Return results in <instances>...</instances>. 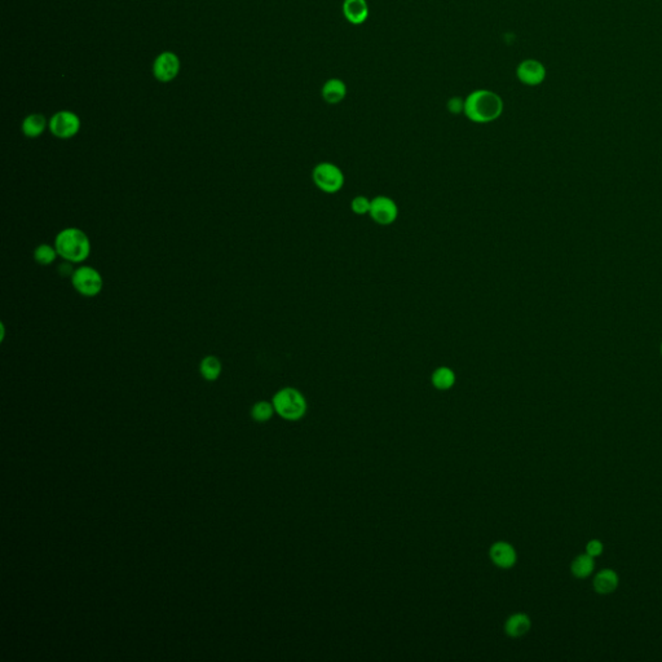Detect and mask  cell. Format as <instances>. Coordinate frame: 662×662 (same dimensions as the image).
I'll use <instances>...</instances> for the list:
<instances>
[{"mask_svg": "<svg viewBox=\"0 0 662 662\" xmlns=\"http://www.w3.org/2000/svg\"><path fill=\"white\" fill-rule=\"evenodd\" d=\"M505 103L502 97L491 89H475L465 99L466 117L479 124L497 121L503 114Z\"/></svg>", "mask_w": 662, "mask_h": 662, "instance_id": "1", "label": "cell"}, {"mask_svg": "<svg viewBox=\"0 0 662 662\" xmlns=\"http://www.w3.org/2000/svg\"><path fill=\"white\" fill-rule=\"evenodd\" d=\"M55 247L60 258L69 263H83L91 254V241L79 228H65L57 233Z\"/></svg>", "mask_w": 662, "mask_h": 662, "instance_id": "2", "label": "cell"}, {"mask_svg": "<svg viewBox=\"0 0 662 662\" xmlns=\"http://www.w3.org/2000/svg\"><path fill=\"white\" fill-rule=\"evenodd\" d=\"M275 413L286 421H299L307 413V400L299 389L285 387L272 400Z\"/></svg>", "mask_w": 662, "mask_h": 662, "instance_id": "3", "label": "cell"}, {"mask_svg": "<svg viewBox=\"0 0 662 662\" xmlns=\"http://www.w3.org/2000/svg\"><path fill=\"white\" fill-rule=\"evenodd\" d=\"M312 181L321 192L336 194L343 189L345 176L342 168L331 162H319L312 170Z\"/></svg>", "mask_w": 662, "mask_h": 662, "instance_id": "4", "label": "cell"}, {"mask_svg": "<svg viewBox=\"0 0 662 662\" xmlns=\"http://www.w3.org/2000/svg\"><path fill=\"white\" fill-rule=\"evenodd\" d=\"M71 285L82 296L95 298L103 292V278L96 268L80 266L71 273Z\"/></svg>", "mask_w": 662, "mask_h": 662, "instance_id": "5", "label": "cell"}, {"mask_svg": "<svg viewBox=\"0 0 662 662\" xmlns=\"http://www.w3.org/2000/svg\"><path fill=\"white\" fill-rule=\"evenodd\" d=\"M369 215L378 225H392L398 217V206L392 198L378 196L371 199Z\"/></svg>", "mask_w": 662, "mask_h": 662, "instance_id": "6", "label": "cell"}, {"mask_svg": "<svg viewBox=\"0 0 662 662\" xmlns=\"http://www.w3.org/2000/svg\"><path fill=\"white\" fill-rule=\"evenodd\" d=\"M48 126L56 138H70L79 132L80 120L74 113L59 112L52 117Z\"/></svg>", "mask_w": 662, "mask_h": 662, "instance_id": "7", "label": "cell"}, {"mask_svg": "<svg viewBox=\"0 0 662 662\" xmlns=\"http://www.w3.org/2000/svg\"><path fill=\"white\" fill-rule=\"evenodd\" d=\"M547 71L541 61L528 59L521 61L516 68V77L524 86L537 87L546 79Z\"/></svg>", "mask_w": 662, "mask_h": 662, "instance_id": "8", "label": "cell"}, {"mask_svg": "<svg viewBox=\"0 0 662 662\" xmlns=\"http://www.w3.org/2000/svg\"><path fill=\"white\" fill-rule=\"evenodd\" d=\"M180 68L179 59L172 52L161 53L154 61L153 73L155 78L161 82H170L178 75Z\"/></svg>", "mask_w": 662, "mask_h": 662, "instance_id": "9", "label": "cell"}, {"mask_svg": "<svg viewBox=\"0 0 662 662\" xmlns=\"http://www.w3.org/2000/svg\"><path fill=\"white\" fill-rule=\"evenodd\" d=\"M489 558L493 564L501 569H510L517 561V552L508 542L498 541L493 543L489 549Z\"/></svg>", "mask_w": 662, "mask_h": 662, "instance_id": "10", "label": "cell"}, {"mask_svg": "<svg viewBox=\"0 0 662 662\" xmlns=\"http://www.w3.org/2000/svg\"><path fill=\"white\" fill-rule=\"evenodd\" d=\"M343 16L352 25H362L369 18V4L366 0H344Z\"/></svg>", "mask_w": 662, "mask_h": 662, "instance_id": "11", "label": "cell"}, {"mask_svg": "<svg viewBox=\"0 0 662 662\" xmlns=\"http://www.w3.org/2000/svg\"><path fill=\"white\" fill-rule=\"evenodd\" d=\"M619 585V577L616 570L604 568L593 577V586L595 593L599 595L613 593Z\"/></svg>", "mask_w": 662, "mask_h": 662, "instance_id": "12", "label": "cell"}, {"mask_svg": "<svg viewBox=\"0 0 662 662\" xmlns=\"http://www.w3.org/2000/svg\"><path fill=\"white\" fill-rule=\"evenodd\" d=\"M347 92H348L347 85L339 78L327 79L321 88L322 100L329 105H338L342 103L347 97Z\"/></svg>", "mask_w": 662, "mask_h": 662, "instance_id": "13", "label": "cell"}, {"mask_svg": "<svg viewBox=\"0 0 662 662\" xmlns=\"http://www.w3.org/2000/svg\"><path fill=\"white\" fill-rule=\"evenodd\" d=\"M532 628V619L523 612L511 614L505 622V633L510 638H521L526 635Z\"/></svg>", "mask_w": 662, "mask_h": 662, "instance_id": "14", "label": "cell"}, {"mask_svg": "<svg viewBox=\"0 0 662 662\" xmlns=\"http://www.w3.org/2000/svg\"><path fill=\"white\" fill-rule=\"evenodd\" d=\"M456 377L454 370L447 368V366H440L438 369L433 370L431 375V383L432 386L439 389V391H449L450 388L454 387L456 384Z\"/></svg>", "mask_w": 662, "mask_h": 662, "instance_id": "15", "label": "cell"}, {"mask_svg": "<svg viewBox=\"0 0 662 662\" xmlns=\"http://www.w3.org/2000/svg\"><path fill=\"white\" fill-rule=\"evenodd\" d=\"M593 569H595V558L590 556L586 552L577 555L570 564V572L573 577H576L578 580L589 578L593 575Z\"/></svg>", "mask_w": 662, "mask_h": 662, "instance_id": "16", "label": "cell"}, {"mask_svg": "<svg viewBox=\"0 0 662 662\" xmlns=\"http://www.w3.org/2000/svg\"><path fill=\"white\" fill-rule=\"evenodd\" d=\"M222 362L216 356H206L199 364V373L207 382H215L222 374Z\"/></svg>", "mask_w": 662, "mask_h": 662, "instance_id": "17", "label": "cell"}, {"mask_svg": "<svg viewBox=\"0 0 662 662\" xmlns=\"http://www.w3.org/2000/svg\"><path fill=\"white\" fill-rule=\"evenodd\" d=\"M47 122L42 114H31L22 122V132L26 138H34L43 134Z\"/></svg>", "mask_w": 662, "mask_h": 662, "instance_id": "18", "label": "cell"}, {"mask_svg": "<svg viewBox=\"0 0 662 662\" xmlns=\"http://www.w3.org/2000/svg\"><path fill=\"white\" fill-rule=\"evenodd\" d=\"M59 257L57 250L55 245L52 246L50 243H41L38 245L34 250V260L42 267H48Z\"/></svg>", "mask_w": 662, "mask_h": 662, "instance_id": "19", "label": "cell"}, {"mask_svg": "<svg viewBox=\"0 0 662 662\" xmlns=\"http://www.w3.org/2000/svg\"><path fill=\"white\" fill-rule=\"evenodd\" d=\"M275 412V406L272 403L259 401L252 406L251 417H252L254 421L258 422V423H264V422L269 421L273 417Z\"/></svg>", "mask_w": 662, "mask_h": 662, "instance_id": "20", "label": "cell"}, {"mask_svg": "<svg viewBox=\"0 0 662 662\" xmlns=\"http://www.w3.org/2000/svg\"><path fill=\"white\" fill-rule=\"evenodd\" d=\"M371 199L366 196H357L351 201V210L357 216L369 215Z\"/></svg>", "mask_w": 662, "mask_h": 662, "instance_id": "21", "label": "cell"}, {"mask_svg": "<svg viewBox=\"0 0 662 662\" xmlns=\"http://www.w3.org/2000/svg\"><path fill=\"white\" fill-rule=\"evenodd\" d=\"M447 112L454 114V115H458L461 113L465 112V99L462 97H458V96H454L452 99H449V101L447 103Z\"/></svg>", "mask_w": 662, "mask_h": 662, "instance_id": "22", "label": "cell"}, {"mask_svg": "<svg viewBox=\"0 0 662 662\" xmlns=\"http://www.w3.org/2000/svg\"><path fill=\"white\" fill-rule=\"evenodd\" d=\"M586 554H589L593 558L600 556L604 552V545L599 540H591L586 543Z\"/></svg>", "mask_w": 662, "mask_h": 662, "instance_id": "23", "label": "cell"}, {"mask_svg": "<svg viewBox=\"0 0 662 662\" xmlns=\"http://www.w3.org/2000/svg\"><path fill=\"white\" fill-rule=\"evenodd\" d=\"M661 353H662V344H661Z\"/></svg>", "mask_w": 662, "mask_h": 662, "instance_id": "24", "label": "cell"}]
</instances>
